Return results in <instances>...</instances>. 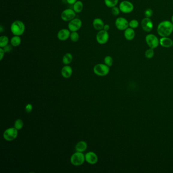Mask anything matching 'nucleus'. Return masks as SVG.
Masks as SVG:
<instances>
[{
  "label": "nucleus",
  "mask_w": 173,
  "mask_h": 173,
  "mask_svg": "<svg viewBox=\"0 0 173 173\" xmlns=\"http://www.w3.org/2000/svg\"><path fill=\"white\" fill-rule=\"evenodd\" d=\"M158 35L162 37H169L173 31V24L171 21L164 20L159 23L157 28Z\"/></svg>",
  "instance_id": "obj_1"
},
{
  "label": "nucleus",
  "mask_w": 173,
  "mask_h": 173,
  "mask_svg": "<svg viewBox=\"0 0 173 173\" xmlns=\"http://www.w3.org/2000/svg\"><path fill=\"white\" fill-rule=\"evenodd\" d=\"M25 26L23 22L19 20H15L10 26L12 34L15 36H22L25 33Z\"/></svg>",
  "instance_id": "obj_2"
},
{
  "label": "nucleus",
  "mask_w": 173,
  "mask_h": 173,
  "mask_svg": "<svg viewBox=\"0 0 173 173\" xmlns=\"http://www.w3.org/2000/svg\"><path fill=\"white\" fill-rule=\"evenodd\" d=\"M85 160V155L81 152L76 151L75 153L73 154L70 159L71 163L75 166H81L84 163Z\"/></svg>",
  "instance_id": "obj_3"
},
{
  "label": "nucleus",
  "mask_w": 173,
  "mask_h": 173,
  "mask_svg": "<svg viewBox=\"0 0 173 173\" xmlns=\"http://www.w3.org/2000/svg\"><path fill=\"white\" fill-rule=\"evenodd\" d=\"M110 71L109 66L105 64H98L95 65L94 68V72L99 76H105L108 74Z\"/></svg>",
  "instance_id": "obj_4"
},
{
  "label": "nucleus",
  "mask_w": 173,
  "mask_h": 173,
  "mask_svg": "<svg viewBox=\"0 0 173 173\" xmlns=\"http://www.w3.org/2000/svg\"><path fill=\"white\" fill-rule=\"evenodd\" d=\"M18 136V130L14 127H9L5 130L3 133V138L7 141H12L15 140Z\"/></svg>",
  "instance_id": "obj_5"
},
{
  "label": "nucleus",
  "mask_w": 173,
  "mask_h": 173,
  "mask_svg": "<svg viewBox=\"0 0 173 173\" xmlns=\"http://www.w3.org/2000/svg\"><path fill=\"white\" fill-rule=\"evenodd\" d=\"M145 40L149 48L154 49L157 48L160 45V40L158 39V38L154 34H148L146 36Z\"/></svg>",
  "instance_id": "obj_6"
},
{
  "label": "nucleus",
  "mask_w": 173,
  "mask_h": 173,
  "mask_svg": "<svg viewBox=\"0 0 173 173\" xmlns=\"http://www.w3.org/2000/svg\"><path fill=\"white\" fill-rule=\"evenodd\" d=\"M109 39V33L105 30L99 31L96 35V40L100 44L103 45L107 43Z\"/></svg>",
  "instance_id": "obj_7"
},
{
  "label": "nucleus",
  "mask_w": 173,
  "mask_h": 173,
  "mask_svg": "<svg viewBox=\"0 0 173 173\" xmlns=\"http://www.w3.org/2000/svg\"><path fill=\"white\" fill-rule=\"evenodd\" d=\"M82 25V22L80 19L75 18L71 20L68 23V29L71 31H77L81 28Z\"/></svg>",
  "instance_id": "obj_8"
},
{
  "label": "nucleus",
  "mask_w": 173,
  "mask_h": 173,
  "mask_svg": "<svg viewBox=\"0 0 173 173\" xmlns=\"http://www.w3.org/2000/svg\"><path fill=\"white\" fill-rule=\"evenodd\" d=\"M119 8L122 13H130L134 10V6L129 1H123L119 4Z\"/></svg>",
  "instance_id": "obj_9"
},
{
  "label": "nucleus",
  "mask_w": 173,
  "mask_h": 173,
  "mask_svg": "<svg viewBox=\"0 0 173 173\" xmlns=\"http://www.w3.org/2000/svg\"><path fill=\"white\" fill-rule=\"evenodd\" d=\"M76 13L72 9H66L61 13V19L64 22H70L75 18Z\"/></svg>",
  "instance_id": "obj_10"
},
{
  "label": "nucleus",
  "mask_w": 173,
  "mask_h": 173,
  "mask_svg": "<svg viewBox=\"0 0 173 173\" xmlns=\"http://www.w3.org/2000/svg\"><path fill=\"white\" fill-rule=\"evenodd\" d=\"M115 25L118 30L124 31L129 28V22L126 18L119 17L115 20Z\"/></svg>",
  "instance_id": "obj_11"
},
{
  "label": "nucleus",
  "mask_w": 173,
  "mask_h": 173,
  "mask_svg": "<svg viewBox=\"0 0 173 173\" xmlns=\"http://www.w3.org/2000/svg\"><path fill=\"white\" fill-rule=\"evenodd\" d=\"M141 25L143 30L146 32H150L154 28V23L150 18H144L141 21Z\"/></svg>",
  "instance_id": "obj_12"
},
{
  "label": "nucleus",
  "mask_w": 173,
  "mask_h": 173,
  "mask_svg": "<svg viewBox=\"0 0 173 173\" xmlns=\"http://www.w3.org/2000/svg\"><path fill=\"white\" fill-rule=\"evenodd\" d=\"M71 31L67 28H63L59 30L57 34L58 39L61 41H64L70 38Z\"/></svg>",
  "instance_id": "obj_13"
},
{
  "label": "nucleus",
  "mask_w": 173,
  "mask_h": 173,
  "mask_svg": "<svg viewBox=\"0 0 173 173\" xmlns=\"http://www.w3.org/2000/svg\"><path fill=\"white\" fill-rule=\"evenodd\" d=\"M86 162L91 164L94 165L97 163L98 161V157L94 152L89 151L85 155Z\"/></svg>",
  "instance_id": "obj_14"
},
{
  "label": "nucleus",
  "mask_w": 173,
  "mask_h": 173,
  "mask_svg": "<svg viewBox=\"0 0 173 173\" xmlns=\"http://www.w3.org/2000/svg\"><path fill=\"white\" fill-rule=\"evenodd\" d=\"M160 44L163 47L169 48L173 45V40L168 37H162L160 39Z\"/></svg>",
  "instance_id": "obj_15"
},
{
  "label": "nucleus",
  "mask_w": 173,
  "mask_h": 173,
  "mask_svg": "<svg viewBox=\"0 0 173 173\" xmlns=\"http://www.w3.org/2000/svg\"><path fill=\"white\" fill-rule=\"evenodd\" d=\"M104 25H105V23L101 18H95L92 22V25L94 28L99 31L103 30Z\"/></svg>",
  "instance_id": "obj_16"
},
{
  "label": "nucleus",
  "mask_w": 173,
  "mask_h": 173,
  "mask_svg": "<svg viewBox=\"0 0 173 173\" xmlns=\"http://www.w3.org/2000/svg\"><path fill=\"white\" fill-rule=\"evenodd\" d=\"M61 74L63 77L65 78H69L73 74V69L71 66L69 65H65L63 67L61 70Z\"/></svg>",
  "instance_id": "obj_17"
},
{
  "label": "nucleus",
  "mask_w": 173,
  "mask_h": 173,
  "mask_svg": "<svg viewBox=\"0 0 173 173\" xmlns=\"http://www.w3.org/2000/svg\"><path fill=\"white\" fill-rule=\"evenodd\" d=\"M124 36L126 39L129 41H130L134 39V38L135 37V31L134 28H131L130 27L124 30Z\"/></svg>",
  "instance_id": "obj_18"
},
{
  "label": "nucleus",
  "mask_w": 173,
  "mask_h": 173,
  "mask_svg": "<svg viewBox=\"0 0 173 173\" xmlns=\"http://www.w3.org/2000/svg\"><path fill=\"white\" fill-rule=\"evenodd\" d=\"M88 148V144L85 141H80L78 142L75 146V150L76 151L83 152L85 151Z\"/></svg>",
  "instance_id": "obj_19"
},
{
  "label": "nucleus",
  "mask_w": 173,
  "mask_h": 173,
  "mask_svg": "<svg viewBox=\"0 0 173 173\" xmlns=\"http://www.w3.org/2000/svg\"><path fill=\"white\" fill-rule=\"evenodd\" d=\"M10 44L13 47H17L19 46L22 43V39L19 36L14 35L10 39Z\"/></svg>",
  "instance_id": "obj_20"
},
{
  "label": "nucleus",
  "mask_w": 173,
  "mask_h": 173,
  "mask_svg": "<svg viewBox=\"0 0 173 173\" xmlns=\"http://www.w3.org/2000/svg\"><path fill=\"white\" fill-rule=\"evenodd\" d=\"M73 9L76 13H80L83 9V4L81 1H77L75 3L73 4Z\"/></svg>",
  "instance_id": "obj_21"
},
{
  "label": "nucleus",
  "mask_w": 173,
  "mask_h": 173,
  "mask_svg": "<svg viewBox=\"0 0 173 173\" xmlns=\"http://www.w3.org/2000/svg\"><path fill=\"white\" fill-rule=\"evenodd\" d=\"M73 59V56L71 53H67L63 56V63L64 65L70 64Z\"/></svg>",
  "instance_id": "obj_22"
},
{
  "label": "nucleus",
  "mask_w": 173,
  "mask_h": 173,
  "mask_svg": "<svg viewBox=\"0 0 173 173\" xmlns=\"http://www.w3.org/2000/svg\"><path fill=\"white\" fill-rule=\"evenodd\" d=\"M9 39L7 36H1L0 37V47L4 48V47L9 44Z\"/></svg>",
  "instance_id": "obj_23"
},
{
  "label": "nucleus",
  "mask_w": 173,
  "mask_h": 173,
  "mask_svg": "<svg viewBox=\"0 0 173 173\" xmlns=\"http://www.w3.org/2000/svg\"><path fill=\"white\" fill-rule=\"evenodd\" d=\"M119 0H104V3L106 6L112 8L113 7L116 6Z\"/></svg>",
  "instance_id": "obj_24"
},
{
  "label": "nucleus",
  "mask_w": 173,
  "mask_h": 173,
  "mask_svg": "<svg viewBox=\"0 0 173 173\" xmlns=\"http://www.w3.org/2000/svg\"><path fill=\"white\" fill-rule=\"evenodd\" d=\"M23 125H24V123L21 119H17L14 122V127L18 130H22L23 128Z\"/></svg>",
  "instance_id": "obj_25"
},
{
  "label": "nucleus",
  "mask_w": 173,
  "mask_h": 173,
  "mask_svg": "<svg viewBox=\"0 0 173 173\" xmlns=\"http://www.w3.org/2000/svg\"><path fill=\"white\" fill-rule=\"evenodd\" d=\"M70 39L73 42H77L79 39V34L77 31H72L71 32L70 36Z\"/></svg>",
  "instance_id": "obj_26"
},
{
  "label": "nucleus",
  "mask_w": 173,
  "mask_h": 173,
  "mask_svg": "<svg viewBox=\"0 0 173 173\" xmlns=\"http://www.w3.org/2000/svg\"><path fill=\"white\" fill-rule=\"evenodd\" d=\"M104 61L105 64H106L107 66H109V67L112 66L113 63V59L111 56H109V55L106 56L105 58H104Z\"/></svg>",
  "instance_id": "obj_27"
},
{
  "label": "nucleus",
  "mask_w": 173,
  "mask_h": 173,
  "mask_svg": "<svg viewBox=\"0 0 173 173\" xmlns=\"http://www.w3.org/2000/svg\"><path fill=\"white\" fill-rule=\"evenodd\" d=\"M145 55L146 58H149V59L153 58L154 55V49L149 48L148 49H147L145 52Z\"/></svg>",
  "instance_id": "obj_28"
},
{
  "label": "nucleus",
  "mask_w": 173,
  "mask_h": 173,
  "mask_svg": "<svg viewBox=\"0 0 173 173\" xmlns=\"http://www.w3.org/2000/svg\"><path fill=\"white\" fill-rule=\"evenodd\" d=\"M139 25V22L136 19H132L129 22V26L132 28H136Z\"/></svg>",
  "instance_id": "obj_29"
},
{
  "label": "nucleus",
  "mask_w": 173,
  "mask_h": 173,
  "mask_svg": "<svg viewBox=\"0 0 173 173\" xmlns=\"http://www.w3.org/2000/svg\"><path fill=\"white\" fill-rule=\"evenodd\" d=\"M154 14V11L151 9L147 8L144 11V15L145 17L150 18Z\"/></svg>",
  "instance_id": "obj_30"
},
{
  "label": "nucleus",
  "mask_w": 173,
  "mask_h": 173,
  "mask_svg": "<svg viewBox=\"0 0 173 173\" xmlns=\"http://www.w3.org/2000/svg\"><path fill=\"white\" fill-rule=\"evenodd\" d=\"M120 9L117 7H113L111 8V13L114 16H118L120 14Z\"/></svg>",
  "instance_id": "obj_31"
},
{
  "label": "nucleus",
  "mask_w": 173,
  "mask_h": 173,
  "mask_svg": "<svg viewBox=\"0 0 173 173\" xmlns=\"http://www.w3.org/2000/svg\"><path fill=\"white\" fill-rule=\"evenodd\" d=\"M13 47V46L10 44L7 45V46H5V47H4L3 48L4 50L5 53H9L11 52V51L12 50V49H13V47Z\"/></svg>",
  "instance_id": "obj_32"
},
{
  "label": "nucleus",
  "mask_w": 173,
  "mask_h": 173,
  "mask_svg": "<svg viewBox=\"0 0 173 173\" xmlns=\"http://www.w3.org/2000/svg\"><path fill=\"white\" fill-rule=\"evenodd\" d=\"M33 105L31 104H28L25 106V110L27 113H31L33 110Z\"/></svg>",
  "instance_id": "obj_33"
},
{
  "label": "nucleus",
  "mask_w": 173,
  "mask_h": 173,
  "mask_svg": "<svg viewBox=\"0 0 173 173\" xmlns=\"http://www.w3.org/2000/svg\"><path fill=\"white\" fill-rule=\"evenodd\" d=\"M5 52L3 48L0 47V60L2 61L4 55H5Z\"/></svg>",
  "instance_id": "obj_34"
},
{
  "label": "nucleus",
  "mask_w": 173,
  "mask_h": 173,
  "mask_svg": "<svg viewBox=\"0 0 173 173\" xmlns=\"http://www.w3.org/2000/svg\"><path fill=\"white\" fill-rule=\"evenodd\" d=\"M66 1L69 4L73 5L77 1V0H66Z\"/></svg>",
  "instance_id": "obj_35"
},
{
  "label": "nucleus",
  "mask_w": 173,
  "mask_h": 173,
  "mask_svg": "<svg viewBox=\"0 0 173 173\" xmlns=\"http://www.w3.org/2000/svg\"><path fill=\"white\" fill-rule=\"evenodd\" d=\"M110 25L108 24H106V25H104L103 30H105L106 31H108L110 30Z\"/></svg>",
  "instance_id": "obj_36"
},
{
  "label": "nucleus",
  "mask_w": 173,
  "mask_h": 173,
  "mask_svg": "<svg viewBox=\"0 0 173 173\" xmlns=\"http://www.w3.org/2000/svg\"><path fill=\"white\" fill-rule=\"evenodd\" d=\"M4 30L3 26V25H1V26H0V32H1V33H2V32L4 31Z\"/></svg>",
  "instance_id": "obj_37"
},
{
  "label": "nucleus",
  "mask_w": 173,
  "mask_h": 173,
  "mask_svg": "<svg viewBox=\"0 0 173 173\" xmlns=\"http://www.w3.org/2000/svg\"><path fill=\"white\" fill-rule=\"evenodd\" d=\"M171 22L173 24V15H172V16L171 17Z\"/></svg>",
  "instance_id": "obj_38"
}]
</instances>
